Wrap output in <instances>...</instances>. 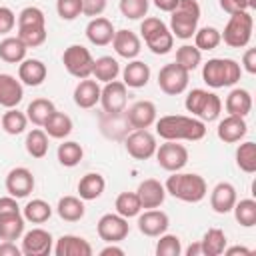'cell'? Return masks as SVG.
Instances as JSON below:
<instances>
[{
  "label": "cell",
  "instance_id": "1",
  "mask_svg": "<svg viewBox=\"0 0 256 256\" xmlns=\"http://www.w3.org/2000/svg\"><path fill=\"white\" fill-rule=\"evenodd\" d=\"M156 134L164 140H188L196 142L206 136V122L184 116V114H168L162 118H156Z\"/></svg>",
  "mask_w": 256,
  "mask_h": 256
},
{
  "label": "cell",
  "instance_id": "2",
  "mask_svg": "<svg viewBox=\"0 0 256 256\" xmlns=\"http://www.w3.org/2000/svg\"><path fill=\"white\" fill-rule=\"evenodd\" d=\"M166 194H170L176 200L188 202V204H196L202 202L208 194V186L206 180L200 174L194 172H172V176H168L166 184Z\"/></svg>",
  "mask_w": 256,
  "mask_h": 256
},
{
  "label": "cell",
  "instance_id": "3",
  "mask_svg": "<svg viewBox=\"0 0 256 256\" xmlns=\"http://www.w3.org/2000/svg\"><path fill=\"white\" fill-rule=\"evenodd\" d=\"M242 66L232 58H210L202 68V80L210 88H228L240 82Z\"/></svg>",
  "mask_w": 256,
  "mask_h": 256
},
{
  "label": "cell",
  "instance_id": "4",
  "mask_svg": "<svg viewBox=\"0 0 256 256\" xmlns=\"http://www.w3.org/2000/svg\"><path fill=\"white\" fill-rule=\"evenodd\" d=\"M200 4L196 0H178V6L170 12V32L180 40H188L198 30Z\"/></svg>",
  "mask_w": 256,
  "mask_h": 256
},
{
  "label": "cell",
  "instance_id": "5",
  "mask_svg": "<svg viewBox=\"0 0 256 256\" xmlns=\"http://www.w3.org/2000/svg\"><path fill=\"white\" fill-rule=\"evenodd\" d=\"M184 106H186V110L194 118H198L202 122H214L220 116V112H222V100H220V96L214 94V92H208L204 88L190 90L188 96H186V100H184Z\"/></svg>",
  "mask_w": 256,
  "mask_h": 256
},
{
  "label": "cell",
  "instance_id": "6",
  "mask_svg": "<svg viewBox=\"0 0 256 256\" xmlns=\"http://www.w3.org/2000/svg\"><path fill=\"white\" fill-rule=\"evenodd\" d=\"M140 34L152 54H168L174 46V36L170 28L156 16H148L140 22Z\"/></svg>",
  "mask_w": 256,
  "mask_h": 256
},
{
  "label": "cell",
  "instance_id": "7",
  "mask_svg": "<svg viewBox=\"0 0 256 256\" xmlns=\"http://www.w3.org/2000/svg\"><path fill=\"white\" fill-rule=\"evenodd\" d=\"M252 28H254V18L248 10L230 14L224 32H220V38L226 46L230 48H244L250 44L252 38Z\"/></svg>",
  "mask_w": 256,
  "mask_h": 256
},
{
  "label": "cell",
  "instance_id": "8",
  "mask_svg": "<svg viewBox=\"0 0 256 256\" xmlns=\"http://www.w3.org/2000/svg\"><path fill=\"white\" fill-rule=\"evenodd\" d=\"M62 64H64V68H66V72L70 76L82 80V78H90L92 76L94 58H92L88 48H84L80 44H70L62 54Z\"/></svg>",
  "mask_w": 256,
  "mask_h": 256
},
{
  "label": "cell",
  "instance_id": "9",
  "mask_svg": "<svg viewBox=\"0 0 256 256\" xmlns=\"http://www.w3.org/2000/svg\"><path fill=\"white\" fill-rule=\"evenodd\" d=\"M190 72L178 66L176 62L164 64L158 72V88L168 96H178L188 88Z\"/></svg>",
  "mask_w": 256,
  "mask_h": 256
},
{
  "label": "cell",
  "instance_id": "10",
  "mask_svg": "<svg viewBox=\"0 0 256 256\" xmlns=\"http://www.w3.org/2000/svg\"><path fill=\"white\" fill-rule=\"evenodd\" d=\"M156 162L160 168L168 172H178L188 164V150L186 146L178 144V140H166L156 148Z\"/></svg>",
  "mask_w": 256,
  "mask_h": 256
},
{
  "label": "cell",
  "instance_id": "11",
  "mask_svg": "<svg viewBox=\"0 0 256 256\" xmlns=\"http://www.w3.org/2000/svg\"><path fill=\"white\" fill-rule=\"evenodd\" d=\"M124 146L134 160H148L156 154V148H158L154 134L148 130H132L124 138Z\"/></svg>",
  "mask_w": 256,
  "mask_h": 256
},
{
  "label": "cell",
  "instance_id": "12",
  "mask_svg": "<svg viewBox=\"0 0 256 256\" xmlns=\"http://www.w3.org/2000/svg\"><path fill=\"white\" fill-rule=\"evenodd\" d=\"M128 102V86L120 80L106 82L104 88L100 90V104L106 114H118L126 110Z\"/></svg>",
  "mask_w": 256,
  "mask_h": 256
},
{
  "label": "cell",
  "instance_id": "13",
  "mask_svg": "<svg viewBox=\"0 0 256 256\" xmlns=\"http://www.w3.org/2000/svg\"><path fill=\"white\" fill-rule=\"evenodd\" d=\"M96 232H98L100 240L116 244L128 236L130 224H128V218L120 216L118 212L116 214H104V216H100V220L96 224Z\"/></svg>",
  "mask_w": 256,
  "mask_h": 256
},
{
  "label": "cell",
  "instance_id": "14",
  "mask_svg": "<svg viewBox=\"0 0 256 256\" xmlns=\"http://www.w3.org/2000/svg\"><path fill=\"white\" fill-rule=\"evenodd\" d=\"M24 256H48L54 250V238L44 228H32L22 234V246Z\"/></svg>",
  "mask_w": 256,
  "mask_h": 256
},
{
  "label": "cell",
  "instance_id": "15",
  "mask_svg": "<svg viewBox=\"0 0 256 256\" xmlns=\"http://www.w3.org/2000/svg\"><path fill=\"white\" fill-rule=\"evenodd\" d=\"M4 186H6V192L14 196L16 200L26 198L34 190V174L24 166H16L6 174Z\"/></svg>",
  "mask_w": 256,
  "mask_h": 256
},
{
  "label": "cell",
  "instance_id": "16",
  "mask_svg": "<svg viewBox=\"0 0 256 256\" xmlns=\"http://www.w3.org/2000/svg\"><path fill=\"white\" fill-rule=\"evenodd\" d=\"M126 118H128L132 130H148L158 118L156 104L150 100H138L128 108Z\"/></svg>",
  "mask_w": 256,
  "mask_h": 256
},
{
  "label": "cell",
  "instance_id": "17",
  "mask_svg": "<svg viewBox=\"0 0 256 256\" xmlns=\"http://www.w3.org/2000/svg\"><path fill=\"white\" fill-rule=\"evenodd\" d=\"M170 226V218L166 212L158 210V208H148L142 214H138V230L144 236L150 238H158L160 234H164Z\"/></svg>",
  "mask_w": 256,
  "mask_h": 256
},
{
  "label": "cell",
  "instance_id": "18",
  "mask_svg": "<svg viewBox=\"0 0 256 256\" xmlns=\"http://www.w3.org/2000/svg\"><path fill=\"white\" fill-rule=\"evenodd\" d=\"M136 194H138V200L142 204V208H160L166 200V188L160 180L156 178H146L138 184L136 188Z\"/></svg>",
  "mask_w": 256,
  "mask_h": 256
},
{
  "label": "cell",
  "instance_id": "19",
  "mask_svg": "<svg viewBox=\"0 0 256 256\" xmlns=\"http://www.w3.org/2000/svg\"><path fill=\"white\" fill-rule=\"evenodd\" d=\"M236 200H238V194H236V188L230 182H218L210 192V208L216 214L232 212Z\"/></svg>",
  "mask_w": 256,
  "mask_h": 256
},
{
  "label": "cell",
  "instance_id": "20",
  "mask_svg": "<svg viewBox=\"0 0 256 256\" xmlns=\"http://www.w3.org/2000/svg\"><path fill=\"white\" fill-rule=\"evenodd\" d=\"M110 44L114 46V52L126 60H134L142 50V42L132 30H116Z\"/></svg>",
  "mask_w": 256,
  "mask_h": 256
},
{
  "label": "cell",
  "instance_id": "21",
  "mask_svg": "<svg viewBox=\"0 0 256 256\" xmlns=\"http://www.w3.org/2000/svg\"><path fill=\"white\" fill-rule=\"evenodd\" d=\"M100 130L104 136H108L112 140H124L132 132V126L126 118V110L118 112V114H106L104 112L100 118Z\"/></svg>",
  "mask_w": 256,
  "mask_h": 256
},
{
  "label": "cell",
  "instance_id": "22",
  "mask_svg": "<svg viewBox=\"0 0 256 256\" xmlns=\"http://www.w3.org/2000/svg\"><path fill=\"white\" fill-rule=\"evenodd\" d=\"M24 98V88L22 82L16 80L12 74L0 72V106L2 108H16Z\"/></svg>",
  "mask_w": 256,
  "mask_h": 256
},
{
  "label": "cell",
  "instance_id": "23",
  "mask_svg": "<svg viewBox=\"0 0 256 256\" xmlns=\"http://www.w3.org/2000/svg\"><path fill=\"white\" fill-rule=\"evenodd\" d=\"M248 132V124L242 116H232L228 114L224 120L218 122V128H216V134L222 142L226 144H234V142H240Z\"/></svg>",
  "mask_w": 256,
  "mask_h": 256
},
{
  "label": "cell",
  "instance_id": "24",
  "mask_svg": "<svg viewBox=\"0 0 256 256\" xmlns=\"http://www.w3.org/2000/svg\"><path fill=\"white\" fill-rule=\"evenodd\" d=\"M54 254L56 256H90L92 246L86 238L76 236V234H64L56 240L54 244Z\"/></svg>",
  "mask_w": 256,
  "mask_h": 256
},
{
  "label": "cell",
  "instance_id": "25",
  "mask_svg": "<svg viewBox=\"0 0 256 256\" xmlns=\"http://www.w3.org/2000/svg\"><path fill=\"white\" fill-rule=\"evenodd\" d=\"M114 32L116 30H114L112 22L104 16L90 18V22L86 24V38L94 46H108L114 38Z\"/></svg>",
  "mask_w": 256,
  "mask_h": 256
},
{
  "label": "cell",
  "instance_id": "26",
  "mask_svg": "<svg viewBox=\"0 0 256 256\" xmlns=\"http://www.w3.org/2000/svg\"><path fill=\"white\" fill-rule=\"evenodd\" d=\"M48 76V68L38 58H24L18 64V80L26 86H40Z\"/></svg>",
  "mask_w": 256,
  "mask_h": 256
},
{
  "label": "cell",
  "instance_id": "27",
  "mask_svg": "<svg viewBox=\"0 0 256 256\" xmlns=\"http://www.w3.org/2000/svg\"><path fill=\"white\" fill-rule=\"evenodd\" d=\"M100 86L96 80H90V78H82L76 88H74V104L78 108H84V110H90L94 108L98 102H100Z\"/></svg>",
  "mask_w": 256,
  "mask_h": 256
},
{
  "label": "cell",
  "instance_id": "28",
  "mask_svg": "<svg viewBox=\"0 0 256 256\" xmlns=\"http://www.w3.org/2000/svg\"><path fill=\"white\" fill-rule=\"evenodd\" d=\"M150 80V66L142 60H130L122 70V82L128 88H144Z\"/></svg>",
  "mask_w": 256,
  "mask_h": 256
},
{
  "label": "cell",
  "instance_id": "29",
  "mask_svg": "<svg viewBox=\"0 0 256 256\" xmlns=\"http://www.w3.org/2000/svg\"><path fill=\"white\" fill-rule=\"evenodd\" d=\"M224 106H226V112H228V114L246 118V116L250 114V110H252V96H250V92L244 90V88H234V90H230V94L226 96Z\"/></svg>",
  "mask_w": 256,
  "mask_h": 256
},
{
  "label": "cell",
  "instance_id": "30",
  "mask_svg": "<svg viewBox=\"0 0 256 256\" xmlns=\"http://www.w3.org/2000/svg\"><path fill=\"white\" fill-rule=\"evenodd\" d=\"M76 188H78V196L82 200H96L102 196V192L106 188V180L98 172H88L78 180Z\"/></svg>",
  "mask_w": 256,
  "mask_h": 256
},
{
  "label": "cell",
  "instance_id": "31",
  "mask_svg": "<svg viewBox=\"0 0 256 256\" xmlns=\"http://www.w3.org/2000/svg\"><path fill=\"white\" fill-rule=\"evenodd\" d=\"M42 128H44V132H46L50 138L64 140L66 136H70V132H72L74 124H72V118H70L68 114L54 110V112L50 114V118L44 122V126H42Z\"/></svg>",
  "mask_w": 256,
  "mask_h": 256
},
{
  "label": "cell",
  "instance_id": "32",
  "mask_svg": "<svg viewBox=\"0 0 256 256\" xmlns=\"http://www.w3.org/2000/svg\"><path fill=\"white\" fill-rule=\"evenodd\" d=\"M56 212L66 222H78L84 218L86 206H84V200L80 196H62L56 204Z\"/></svg>",
  "mask_w": 256,
  "mask_h": 256
},
{
  "label": "cell",
  "instance_id": "33",
  "mask_svg": "<svg viewBox=\"0 0 256 256\" xmlns=\"http://www.w3.org/2000/svg\"><path fill=\"white\" fill-rule=\"evenodd\" d=\"M24 216L22 212H8L0 214V240H18L24 234Z\"/></svg>",
  "mask_w": 256,
  "mask_h": 256
},
{
  "label": "cell",
  "instance_id": "34",
  "mask_svg": "<svg viewBox=\"0 0 256 256\" xmlns=\"http://www.w3.org/2000/svg\"><path fill=\"white\" fill-rule=\"evenodd\" d=\"M26 44L18 36H6L0 40V60L6 64H20L26 58Z\"/></svg>",
  "mask_w": 256,
  "mask_h": 256
},
{
  "label": "cell",
  "instance_id": "35",
  "mask_svg": "<svg viewBox=\"0 0 256 256\" xmlns=\"http://www.w3.org/2000/svg\"><path fill=\"white\" fill-rule=\"evenodd\" d=\"M120 74V64L116 58L112 56H100L94 60V66H92V76L96 82H112L116 80Z\"/></svg>",
  "mask_w": 256,
  "mask_h": 256
},
{
  "label": "cell",
  "instance_id": "36",
  "mask_svg": "<svg viewBox=\"0 0 256 256\" xmlns=\"http://www.w3.org/2000/svg\"><path fill=\"white\" fill-rule=\"evenodd\" d=\"M56 110L54 102L48 98H34L26 108V118L34 126H44V122L50 118V114Z\"/></svg>",
  "mask_w": 256,
  "mask_h": 256
},
{
  "label": "cell",
  "instance_id": "37",
  "mask_svg": "<svg viewBox=\"0 0 256 256\" xmlns=\"http://www.w3.org/2000/svg\"><path fill=\"white\" fill-rule=\"evenodd\" d=\"M226 244H228L226 234L220 228H210V230H206V234L200 240L202 256H220L224 252Z\"/></svg>",
  "mask_w": 256,
  "mask_h": 256
},
{
  "label": "cell",
  "instance_id": "38",
  "mask_svg": "<svg viewBox=\"0 0 256 256\" xmlns=\"http://www.w3.org/2000/svg\"><path fill=\"white\" fill-rule=\"evenodd\" d=\"M22 216L26 222H32V224H44L50 216H52V206L42 200V198H34L30 200L24 208H22Z\"/></svg>",
  "mask_w": 256,
  "mask_h": 256
},
{
  "label": "cell",
  "instance_id": "39",
  "mask_svg": "<svg viewBox=\"0 0 256 256\" xmlns=\"http://www.w3.org/2000/svg\"><path fill=\"white\" fill-rule=\"evenodd\" d=\"M56 156H58V162L66 168H74L80 164V160L84 158V148L74 142V140H64L58 150H56Z\"/></svg>",
  "mask_w": 256,
  "mask_h": 256
},
{
  "label": "cell",
  "instance_id": "40",
  "mask_svg": "<svg viewBox=\"0 0 256 256\" xmlns=\"http://www.w3.org/2000/svg\"><path fill=\"white\" fill-rule=\"evenodd\" d=\"M26 124H28V118H26V114L20 112L18 108H8V110L2 114V118H0L2 130H4L6 134H10V136L22 134V132L26 130Z\"/></svg>",
  "mask_w": 256,
  "mask_h": 256
},
{
  "label": "cell",
  "instance_id": "41",
  "mask_svg": "<svg viewBox=\"0 0 256 256\" xmlns=\"http://www.w3.org/2000/svg\"><path fill=\"white\" fill-rule=\"evenodd\" d=\"M24 146L32 158H44L48 154V134L42 128H32L26 134Z\"/></svg>",
  "mask_w": 256,
  "mask_h": 256
},
{
  "label": "cell",
  "instance_id": "42",
  "mask_svg": "<svg viewBox=\"0 0 256 256\" xmlns=\"http://www.w3.org/2000/svg\"><path fill=\"white\" fill-rule=\"evenodd\" d=\"M236 166L246 174L256 172V144L252 140H246L236 148Z\"/></svg>",
  "mask_w": 256,
  "mask_h": 256
},
{
  "label": "cell",
  "instance_id": "43",
  "mask_svg": "<svg viewBox=\"0 0 256 256\" xmlns=\"http://www.w3.org/2000/svg\"><path fill=\"white\" fill-rule=\"evenodd\" d=\"M232 212H234V218L240 226H244V228L256 226V200H252V198L236 200Z\"/></svg>",
  "mask_w": 256,
  "mask_h": 256
},
{
  "label": "cell",
  "instance_id": "44",
  "mask_svg": "<svg viewBox=\"0 0 256 256\" xmlns=\"http://www.w3.org/2000/svg\"><path fill=\"white\" fill-rule=\"evenodd\" d=\"M114 208H116V212H118L120 216H124V218H134V216L140 214L142 204H140L136 192H120V194L116 196Z\"/></svg>",
  "mask_w": 256,
  "mask_h": 256
},
{
  "label": "cell",
  "instance_id": "45",
  "mask_svg": "<svg viewBox=\"0 0 256 256\" xmlns=\"http://www.w3.org/2000/svg\"><path fill=\"white\" fill-rule=\"evenodd\" d=\"M220 42H222L220 30L214 28V26H204V28H198V30L194 32V46H196L200 52L214 50V48H218Z\"/></svg>",
  "mask_w": 256,
  "mask_h": 256
},
{
  "label": "cell",
  "instance_id": "46",
  "mask_svg": "<svg viewBox=\"0 0 256 256\" xmlns=\"http://www.w3.org/2000/svg\"><path fill=\"white\" fill-rule=\"evenodd\" d=\"M178 66H182L184 70L192 72L200 66L202 62V52L194 46V44H182L178 50H176V60H174Z\"/></svg>",
  "mask_w": 256,
  "mask_h": 256
},
{
  "label": "cell",
  "instance_id": "47",
  "mask_svg": "<svg viewBox=\"0 0 256 256\" xmlns=\"http://www.w3.org/2000/svg\"><path fill=\"white\" fill-rule=\"evenodd\" d=\"M16 24H18V28H44L46 16L38 6H26L20 10Z\"/></svg>",
  "mask_w": 256,
  "mask_h": 256
},
{
  "label": "cell",
  "instance_id": "48",
  "mask_svg": "<svg viewBox=\"0 0 256 256\" xmlns=\"http://www.w3.org/2000/svg\"><path fill=\"white\" fill-rule=\"evenodd\" d=\"M118 8H120L122 16L128 20H142L148 14L150 0H120Z\"/></svg>",
  "mask_w": 256,
  "mask_h": 256
},
{
  "label": "cell",
  "instance_id": "49",
  "mask_svg": "<svg viewBox=\"0 0 256 256\" xmlns=\"http://www.w3.org/2000/svg\"><path fill=\"white\" fill-rule=\"evenodd\" d=\"M160 240L156 242V256H180L182 254V242L176 234H160Z\"/></svg>",
  "mask_w": 256,
  "mask_h": 256
},
{
  "label": "cell",
  "instance_id": "50",
  "mask_svg": "<svg viewBox=\"0 0 256 256\" xmlns=\"http://www.w3.org/2000/svg\"><path fill=\"white\" fill-rule=\"evenodd\" d=\"M16 36L26 44V48H38L46 42L48 32H46V26L44 28H18Z\"/></svg>",
  "mask_w": 256,
  "mask_h": 256
},
{
  "label": "cell",
  "instance_id": "51",
  "mask_svg": "<svg viewBox=\"0 0 256 256\" xmlns=\"http://www.w3.org/2000/svg\"><path fill=\"white\" fill-rule=\"evenodd\" d=\"M56 12L62 20L72 22L82 14V0H56Z\"/></svg>",
  "mask_w": 256,
  "mask_h": 256
},
{
  "label": "cell",
  "instance_id": "52",
  "mask_svg": "<svg viewBox=\"0 0 256 256\" xmlns=\"http://www.w3.org/2000/svg\"><path fill=\"white\" fill-rule=\"evenodd\" d=\"M220 2V8L228 14H236V12H242V10H254L256 8V0H218Z\"/></svg>",
  "mask_w": 256,
  "mask_h": 256
},
{
  "label": "cell",
  "instance_id": "53",
  "mask_svg": "<svg viewBox=\"0 0 256 256\" xmlns=\"http://www.w3.org/2000/svg\"><path fill=\"white\" fill-rule=\"evenodd\" d=\"M16 26V14L8 6H0V36H6Z\"/></svg>",
  "mask_w": 256,
  "mask_h": 256
},
{
  "label": "cell",
  "instance_id": "54",
  "mask_svg": "<svg viewBox=\"0 0 256 256\" xmlns=\"http://www.w3.org/2000/svg\"><path fill=\"white\" fill-rule=\"evenodd\" d=\"M106 6H108V0H82V14L96 18V16H102Z\"/></svg>",
  "mask_w": 256,
  "mask_h": 256
},
{
  "label": "cell",
  "instance_id": "55",
  "mask_svg": "<svg viewBox=\"0 0 256 256\" xmlns=\"http://www.w3.org/2000/svg\"><path fill=\"white\" fill-rule=\"evenodd\" d=\"M242 66L248 74H256V48H248L242 56Z\"/></svg>",
  "mask_w": 256,
  "mask_h": 256
},
{
  "label": "cell",
  "instance_id": "56",
  "mask_svg": "<svg viewBox=\"0 0 256 256\" xmlns=\"http://www.w3.org/2000/svg\"><path fill=\"white\" fill-rule=\"evenodd\" d=\"M0 256H22V250L16 246V242L2 240L0 242Z\"/></svg>",
  "mask_w": 256,
  "mask_h": 256
},
{
  "label": "cell",
  "instance_id": "57",
  "mask_svg": "<svg viewBox=\"0 0 256 256\" xmlns=\"http://www.w3.org/2000/svg\"><path fill=\"white\" fill-rule=\"evenodd\" d=\"M154 2V6L158 8V10H162V12H172L176 6H178V0H152Z\"/></svg>",
  "mask_w": 256,
  "mask_h": 256
},
{
  "label": "cell",
  "instance_id": "58",
  "mask_svg": "<svg viewBox=\"0 0 256 256\" xmlns=\"http://www.w3.org/2000/svg\"><path fill=\"white\" fill-rule=\"evenodd\" d=\"M110 254H116V256H124V250L120 246H116L114 242H108V246H104L100 250V256H110Z\"/></svg>",
  "mask_w": 256,
  "mask_h": 256
},
{
  "label": "cell",
  "instance_id": "59",
  "mask_svg": "<svg viewBox=\"0 0 256 256\" xmlns=\"http://www.w3.org/2000/svg\"><path fill=\"white\" fill-rule=\"evenodd\" d=\"M222 254H226V256H234V254H252V250H250V248H244V246H232V248H224Z\"/></svg>",
  "mask_w": 256,
  "mask_h": 256
},
{
  "label": "cell",
  "instance_id": "60",
  "mask_svg": "<svg viewBox=\"0 0 256 256\" xmlns=\"http://www.w3.org/2000/svg\"><path fill=\"white\" fill-rule=\"evenodd\" d=\"M186 256H202V246H200V242L190 244V246L186 248Z\"/></svg>",
  "mask_w": 256,
  "mask_h": 256
}]
</instances>
